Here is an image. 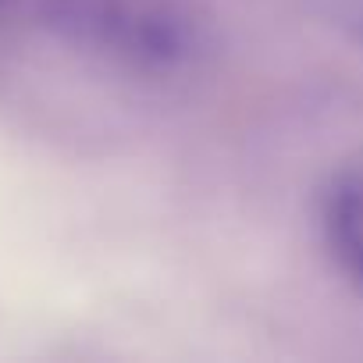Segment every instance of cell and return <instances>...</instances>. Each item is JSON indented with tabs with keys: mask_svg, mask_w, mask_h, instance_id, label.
I'll list each match as a JSON object with an SVG mask.
<instances>
[{
	"mask_svg": "<svg viewBox=\"0 0 363 363\" xmlns=\"http://www.w3.org/2000/svg\"><path fill=\"white\" fill-rule=\"evenodd\" d=\"M320 228L342 271L363 285V153L331 171L320 196Z\"/></svg>",
	"mask_w": 363,
	"mask_h": 363,
	"instance_id": "2",
	"label": "cell"
},
{
	"mask_svg": "<svg viewBox=\"0 0 363 363\" xmlns=\"http://www.w3.org/2000/svg\"><path fill=\"white\" fill-rule=\"evenodd\" d=\"M15 4H18V0H0V15H8Z\"/></svg>",
	"mask_w": 363,
	"mask_h": 363,
	"instance_id": "3",
	"label": "cell"
},
{
	"mask_svg": "<svg viewBox=\"0 0 363 363\" xmlns=\"http://www.w3.org/2000/svg\"><path fill=\"white\" fill-rule=\"evenodd\" d=\"M36 11L47 29L82 50L128 57H164L174 50L167 18L139 8L135 0H36Z\"/></svg>",
	"mask_w": 363,
	"mask_h": 363,
	"instance_id": "1",
	"label": "cell"
}]
</instances>
